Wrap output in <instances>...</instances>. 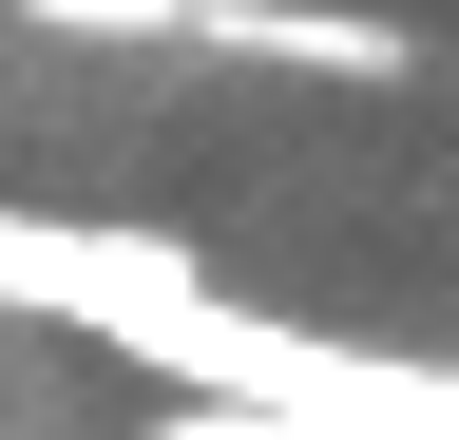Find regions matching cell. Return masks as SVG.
Here are the masks:
<instances>
[{
  "label": "cell",
  "instance_id": "cell-1",
  "mask_svg": "<svg viewBox=\"0 0 459 440\" xmlns=\"http://www.w3.org/2000/svg\"><path fill=\"white\" fill-rule=\"evenodd\" d=\"M0 306L96 325V345H153V325L192 306V249H172V230H57V211H0Z\"/></svg>",
  "mask_w": 459,
  "mask_h": 440
},
{
  "label": "cell",
  "instance_id": "cell-2",
  "mask_svg": "<svg viewBox=\"0 0 459 440\" xmlns=\"http://www.w3.org/2000/svg\"><path fill=\"white\" fill-rule=\"evenodd\" d=\"M211 58H287V77H402L421 39L402 20H344V0H192Z\"/></svg>",
  "mask_w": 459,
  "mask_h": 440
}]
</instances>
